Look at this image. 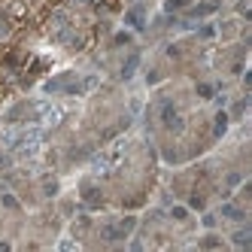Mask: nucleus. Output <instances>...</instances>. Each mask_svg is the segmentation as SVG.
Returning a JSON list of instances; mask_svg holds the SVG:
<instances>
[{
    "label": "nucleus",
    "mask_w": 252,
    "mask_h": 252,
    "mask_svg": "<svg viewBox=\"0 0 252 252\" xmlns=\"http://www.w3.org/2000/svg\"><path fill=\"white\" fill-rule=\"evenodd\" d=\"M155 149L146 140H128L100 173H85L76 201L85 210H140L155 189Z\"/></svg>",
    "instance_id": "1"
},
{
    "label": "nucleus",
    "mask_w": 252,
    "mask_h": 252,
    "mask_svg": "<svg viewBox=\"0 0 252 252\" xmlns=\"http://www.w3.org/2000/svg\"><path fill=\"white\" fill-rule=\"evenodd\" d=\"M216 73L225 76V79H237L246 67V40H228L213 58Z\"/></svg>",
    "instance_id": "2"
},
{
    "label": "nucleus",
    "mask_w": 252,
    "mask_h": 252,
    "mask_svg": "<svg viewBox=\"0 0 252 252\" xmlns=\"http://www.w3.org/2000/svg\"><path fill=\"white\" fill-rule=\"evenodd\" d=\"M125 19H128V25H134L137 31H143L149 25V15L155 9V0H125Z\"/></svg>",
    "instance_id": "3"
}]
</instances>
